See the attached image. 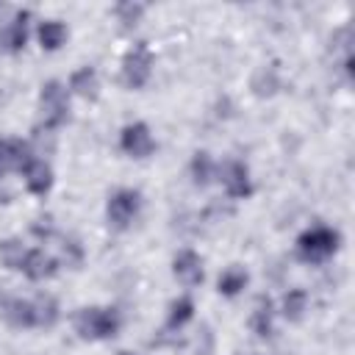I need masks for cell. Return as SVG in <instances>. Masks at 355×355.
Masks as SVG:
<instances>
[{
    "instance_id": "6da1fadb",
    "label": "cell",
    "mask_w": 355,
    "mask_h": 355,
    "mask_svg": "<svg viewBox=\"0 0 355 355\" xmlns=\"http://www.w3.org/2000/svg\"><path fill=\"white\" fill-rule=\"evenodd\" d=\"M122 327V316L111 305H86L75 313V330L86 341H105L114 338Z\"/></svg>"
},
{
    "instance_id": "7a4b0ae2",
    "label": "cell",
    "mask_w": 355,
    "mask_h": 355,
    "mask_svg": "<svg viewBox=\"0 0 355 355\" xmlns=\"http://www.w3.org/2000/svg\"><path fill=\"white\" fill-rule=\"evenodd\" d=\"M69 119V89L61 80H47L39 92V125L53 133Z\"/></svg>"
},
{
    "instance_id": "3957f363",
    "label": "cell",
    "mask_w": 355,
    "mask_h": 355,
    "mask_svg": "<svg viewBox=\"0 0 355 355\" xmlns=\"http://www.w3.org/2000/svg\"><path fill=\"white\" fill-rule=\"evenodd\" d=\"M338 244H341L338 230H333L327 225H313L297 236V252L305 263H324L327 258L336 255Z\"/></svg>"
},
{
    "instance_id": "277c9868",
    "label": "cell",
    "mask_w": 355,
    "mask_h": 355,
    "mask_svg": "<svg viewBox=\"0 0 355 355\" xmlns=\"http://www.w3.org/2000/svg\"><path fill=\"white\" fill-rule=\"evenodd\" d=\"M153 50L147 47V42H136L125 55H122V67H119V75H122V83L128 89H141L150 75H153Z\"/></svg>"
},
{
    "instance_id": "5b68a950",
    "label": "cell",
    "mask_w": 355,
    "mask_h": 355,
    "mask_svg": "<svg viewBox=\"0 0 355 355\" xmlns=\"http://www.w3.org/2000/svg\"><path fill=\"white\" fill-rule=\"evenodd\" d=\"M139 211H141V194L136 189H116L105 202L108 225L116 230H128L139 216Z\"/></svg>"
},
{
    "instance_id": "8992f818",
    "label": "cell",
    "mask_w": 355,
    "mask_h": 355,
    "mask_svg": "<svg viewBox=\"0 0 355 355\" xmlns=\"http://www.w3.org/2000/svg\"><path fill=\"white\" fill-rule=\"evenodd\" d=\"M216 178L230 200H244L252 194V178L244 161H236V158L225 161L222 166H216Z\"/></svg>"
},
{
    "instance_id": "52a82bcc",
    "label": "cell",
    "mask_w": 355,
    "mask_h": 355,
    "mask_svg": "<svg viewBox=\"0 0 355 355\" xmlns=\"http://www.w3.org/2000/svg\"><path fill=\"white\" fill-rule=\"evenodd\" d=\"M119 147L130 158H150L155 153V139L147 122H130L119 133Z\"/></svg>"
},
{
    "instance_id": "ba28073f",
    "label": "cell",
    "mask_w": 355,
    "mask_h": 355,
    "mask_svg": "<svg viewBox=\"0 0 355 355\" xmlns=\"http://www.w3.org/2000/svg\"><path fill=\"white\" fill-rule=\"evenodd\" d=\"M28 25H31V11L14 8L0 22V47L8 50V53H19L28 42Z\"/></svg>"
},
{
    "instance_id": "9c48e42d",
    "label": "cell",
    "mask_w": 355,
    "mask_h": 355,
    "mask_svg": "<svg viewBox=\"0 0 355 355\" xmlns=\"http://www.w3.org/2000/svg\"><path fill=\"white\" fill-rule=\"evenodd\" d=\"M31 158H33V153H31L28 141L11 139V136L0 139V175H6V172H22V166Z\"/></svg>"
},
{
    "instance_id": "30bf717a",
    "label": "cell",
    "mask_w": 355,
    "mask_h": 355,
    "mask_svg": "<svg viewBox=\"0 0 355 355\" xmlns=\"http://www.w3.org/2000/svg\"><path fill=\"white\" fill-rule=\"evenodd\" d=\"M22 180H25V189L36 197H44L50 189H53V169L44 158H31L25 166H22Z\"/></svg>"
},
{
    "instance_id": "8fae6325",
    "label": "cell",
    "mask_w": 355,
    "mask_h": 355,
    "mask_svg": "<svg viewBox=\"0 0 355 355\" xmlns=\"http://www.w3.org/2000/svg\"><path fill=\"white\" fill-rule=\"evenodd\" d=\"M172 272L175 277L183 283V286H200L202 277H205V269H202V258L194 252V250H180L175 258H172Z\"/></svg>"
},
{
    "instance_id": "7c38bea8",
    "label": "cell",
    "mask_w": 355,
    "mask_h": 355,
    "mask_svg": "<svg viewBox=\"0 0 355 355\" xmlns=\"http://www.w3.org/2000/svg\"><path fill=\"white\" fill-rule=\"evenodd\" d=\"M0 313L14 327H25V330L36 327L33 324V300H28V297H3Z\"/></svg>"
},
{
    "instance_id": "4fadbf2b",
    "label": "cell",
    "mask_w": 355,
    "mask_h": 355,
    "mask_svg": "<svg viewBox=\"0 0 355 355\" xmlns=\"http://www.w3.org/2000/svg\"><path fill=\"white\" fill-rule=\"evenodd\" d=\"M55 272H58V258H53L42 247L28 250V258L22 263V275L25 277H31V280H50Z\"/></svg>"
},
{
    "instance_id": "5bb4252c",
    "label": "cell",
    "mask_w": 355,
    "mask_h": 355,
    "mask_svg": "<svg viewBox=\"0 0 355 355\" xmlns=\"http://www.w3.org/2000/svg\"><path fill=\"white\" fill-rule=\"evenodd\" d=\"M36 39H39L42 50L55 53V50H61L64 42L69 39V31H67V25H64L61 19H44V22H39V28H36Z\"/></svg>"
},
{
    "instance_id": "9a60e30c",
    "label": "cell",
    "mask_w": 355,
    "mask_h": 355,
    "mask_svg": "<svg viewBox=\"0 0 355 355\" xmlns=\"http://www.w3.org/2000/svg\"><path fill=\"white\" fill-rule=\"evenodd\" d=\"M69 92L83 97V100H94L100 92V75L94 67H78L69 75Z\"/></svg>"
},
{
    "instance_id": "2e32d148",
    "label": "cell",
    "mask_w": 355,
    "mask_h": 355,
    "mask_svg": "<svg viewBox=\"0 0 355 355\" xmlns=\"http://www.w3.org/2000/svg\"><path fill=\"white\" fill-rule=\"evenodd\" d=\"M247 283H250L247 269L239 266V263H233V266L222 269V275H219V280H216V288H219V294H225V297H239V294L247 288Z\"/></svg>"
},
{
    "instance_id": "e0dca14e",
    "label": "cell",
    "mask_w": 355,
    "mask_h": 355,
    "mask_svg": "<svg viewBox=\"0 0 355 355\" xmlns=\"http://www.w3.org/2000/svg\"><path fill=\"white\" fill-rule=\"evenodd\" d=\"M31 300H33V324L36 327H53L61 316V308H58L55 297L39 294V297H31Z\"/></svg>"
},
{
    "instance_id": "ac0fdd59",
    "label": "cell",
    "mask_w": 355,
    "mask_h": 355,
    "mask_svg": "<svg viewBox=\"0 0 355 355\" xmlns=\"http://www.w3.org/2000/svg\"><path fill=\"white\" fill-rule=\"evenodd\" d=\"M194 319V300L191 297H178L169 302V311H166V330H183L189 322Z\"/></svg>"
},
{
    "instance_id": "d6986e66",
    "label": "cell",
    "mask_w": 355,
    "mask_h": 355,
    "mask_svg": "<svg viewBox=\"0 0 355 355\" xmlns=\"http://www.w3.org/2000/svg\"><path fill=\"white\" fill-rule=\"evenodd\" d=\"M250 327L258 338H269L272 330H275V311H272V302L269 300H258L255 302V311L250 313Z\"/></svg>"
},
{
    "instance_id": "ffe728a7",
    "label": "cell",
    "mask_w": 355,
    "mask_h": 355,
    "mask_svg": "<svg viewBox=\"0 0 355 355\" xmlns=\"http://www.w3.org/2000/svg\"><path fill=\"white\" fill-rule=\"evenodd\" d=\"M216 161L208 155V153H194L191 164H189V172H191V180L197 186H208L214 178H216Z\"/></svg>"
},
{
    "instance_id": "44dd1931",
    "label": "cell",
    "mask_w": 355,
    "mask_h": 355,
    "mask_svg": "<svg viewBox=\"0 0 355 355\" xmlns=\"http://www.w3.org/2000/svg\"><path fill=\"white\" fill-rule=\"evenodd\" d=\"M280 311H283V316H286L288 322H300V319L305 316V311H308V294H305L302 288H288V291L283 294Z\"/></svg>"
},
{
    "instance_id": "7402d4cb",
    "label": "cell",
    "mask_w": 355,
    "mask_h": 355,
    "mask_svg": "<svg viewBox=\"0 0 355 355\" xmlns=\"http://www.w3.org/2000/svg\"><path fill=\"white\" fill-rule=\"evenodd\" d=\"M25 258H28V247H25L19 239H6V241H0V261H3L6 269L22 272Z\"/></svg>"
},
{
    "instance_id": "603a6c76",
    "label": "cell",
    "mask_w": 355,
    "mask_h": 355,
    "mask_svg": "<svg viewBox=\"0 0 355 355\" xmlns=\"http://www.w3.org/2000/svg\"><path fill=\"white\" fill-rule=\"evenodd\" d=\"M114 14H116V19L122 25H136L141 19V14H144V6L141 3H116Z\"/></svg>"
},
{
    "instance_id": "cb8c5ba5",
    "label": "cell",
    "mask_w": 355,
    "mask_h": 355,
    "mask_svg": "<svg viewBox=\"0 0 355 355\" xmlns=\"http://www.w3.org/2000/svg\"><path fill=\"white\" fill-rule=\"evenodd\" d=\"M61 258L67 261V263H72V266H78L80 263V244L78 241H64V247H61Z\"/></svg>"
},
{
    "instance_id": "d4e9b609",
    "label": "cell",
    "mask_w": 355,
    "mask_h": 355,
    "mask_svg": "<svg viewBox=\"0 0 355 355\" xmlns=\"http://www.w3.org/2000/svg\"><path fill=\"white\" fill-rule=\"evenodd\" d=\"M116 355H136V352H128V349H122V352H116Z\"/></svg>"
}]
</instances>
